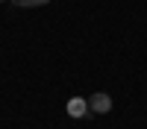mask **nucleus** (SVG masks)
<instances>
[{
  "instance_id": "f03ea898",
  "label": "nucleus",
  "mask_w": 147,
  "mask_h": 129,
  "mask_svg": "<svg viewBox=\"0 0 147 129\" xmlns=\"http://www.w3.org/2000/svg\"><path fill=\"white\" fill-rule=\"evenodd\" d=\"M65 112H68L71 117H77V120L85 117V114H88V97H71L68 106H65Z\"/></svg>"
},
{
  "instance_id": "7ed1b4c3",
  "label": "nucleus",
  "mask_w": 147,
  "mask_h": 129,
  "mask_svg": "<svg viewBox=\"0 0 147 129\" xmlns=\"http://www.w3.org/2000/svg\"><path fill=\"white\" fill-rule=\"evenodd\" d=\"M50 0H12V6L18 9H38V6H47Z\"/></svg>"
},
{
  "instance_id": "f257e3e1",
  "label": "nucleus",
  "mask_w": 147,
  "mask_h": 129,
  "mask_svg": "<svg viewBox=\"0 0 147 129\" xmlns=\"http://www.w3.org/2000/svg\"><path fill=\"white\" fill-rule=\"evenodd\" d=\"M112 112V97L106 91H97L88 97V114H109Z\"/></svg>"
},
{
  "instance_id": "20e7f679",
  "label": "nucleus",
  "mask_w": 147,
  "mask_h": 129,
  "mask_svg": "<svg viewBox=\"0 0 147 129\" xmlns=\"http://www.w3.org/2000/svg\"><path fill=\"white\" fill-rule=\"evenodd\" d=\"M0 3H6V0H0Z\"/></svg>"
}]
</instances>
